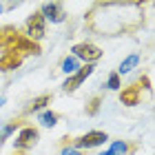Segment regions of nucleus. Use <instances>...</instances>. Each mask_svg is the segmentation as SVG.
Masks as SVG:
<instances>
[{
	"mask_svg": "<svg viewBox=\"0 0 155 155\" xmlns=\"http://www.w3.org/2000/svg\"><path fill=\"white\" fill-rule=\"evenodd\" d=\"M20 64V58L16 55V51H7L2 58H0V71H11V69H16Z\"/></svg>",
	"mask_w": 155,
	"mask_h": 155,
	"instance_id": "nucleus-9",
	"label": "nucleus"
},
{
	"mask_svg": "<svg viewBox=\"0 0 155 155\" xmlns=\"http://www.w3.org/2000/svg\"><path fill=\"white\" fill-rule=\"evenodd\" d=\"M38 120H40L42 126H49V129H51V126L58 124V113H53V111H45V113H40Z\"/></svg>",
	"mask_w": 155,
	"mask_h": 155,
	"instance_id": "nucleus-12",
	"label": "nucleus"
},
{
	"mask_svg": "<svg viewBox=\"0 0 155 155\" xmlns=\"http://www.w3.org/2000/svg\"><path fill=\"white\" fill-rule=\"evenodd\" d=\"M40 16L45 20H51V22L60 25V22H64L67 11H64V5L62 2H45L40 7Z\"/></svg>",
	"mask_w": 155,
	"mask_h": 155,
	"instance_id": "nucleus-3",
	"label": "nucleus"
},
{
	"mask_svg": "<svg viewBox=\"0 0 155 155\" xmlns=\"http://www.w3.org/2000/svg\"><path fill=\"white\" fill-rule=\"evenodd\" d=\"M107 87H109L111 91H120V89H122V82H120V75H117V73H111V75H109Z\"/></svg>",
	"mask_w": 155,
	"mask_h": 155,
	"instance_id": "nucleus-14",
	"label": "nucleus"
},
{
	"mask_svg": "<svg viewBox=\"0 0 155 155\" xmlns=\"http://www.w3.org/2000/svg\"><path fill=\"white\" fill-rule=\"evenodd\" d=\"M36 142H38V131L33 129V126H25V129L18 133L16 142H13V149L16 151H29L31 146H36Z\"/></svg>",
	"mask_w": 155,
	"mask_h": 155,
	"instance_id": "nucleus-6",
	"label": "nucleus"
},
{
	"mask_svg": "<svg viewBox=\"0 0 155 155\" xmlns=\"http://www.w3.org/2000/svg\"><path fill=\"white\" fill-rule=\"evenodd\" d=\"M100 155H113V153H111V151H104V153H100Z\"/></svg>",
	"mask_w": 155,
	"mask_h": 155,
	"instance_id": "nucleus-17",
	"label": "nucleus"
},
{
	"mask_svg": "<svg viewBox=\"0 0 155 155\" xmlns=\"http://www.w3.org/2000/svg\"><path fill=\"white\" fill-rule=\"evenodd\" d=\"M140 64V53H131L129 58H124L122 62H120V67H117V75H126V73H131L133 69H135Z\"/></svg>",
	"mask_w": 155,
	"mask_h": 155,
	"instance_id": "nucleus-7",
	"label": "nucleus"
},
{
	"mask_svg": "<svg viewBox=\"0 0 155 155\" xmlns=\"http://www.w3.org/2000/svg\"><path fill=\"white\" fill-rule=\"evenodd\" d=\"M97 109H100V97H93L91 104H89V109H87V113H89V115H95Z\"/></svg>",
	"mask_w": 155,
	"mask_h": 155,
	"instance_id": "nucleus-15",
	"label": "nucleus"
},
{
	"mask_svg": "<svg viewBox=\"0 0 155 155\" xmlns=\"http://www.w3.org/2000/svg\"><path fill=\"white\" fill-rule=\"evenodd\" d=\"M120 100H122V104H126V107L137 104V100H140V89L137 87H126V89H122Z\"/></svg>",
	"mask_w": 155,
	"mask_h": 155,
	"instance_id": "nucleus-10",
	"label": "nucleus"
},
{
	"mask_svg": "<svg viewBox=\"0 0 155 155\" xmlns=\"http://www.w3.org/2000/svg\"><path fill=\"white\" fill-rule=\"evenodd\" d=\"M78 69H80V60H75L73 55H67L64 60H62V71L69 73V75H73Z\"/></svg>",
	"mask_w": 155,
	"mask_h": 155,
	"instance_id": "nucleus-11",
	"label": "nucleus"
},
{
	"mask_svg": "<svg viewBox=\"0 0 155 155\" xmlns=\"http://www.w3.org/2000/svg\"><path fill=\"white\" fill-rule=\"evenodd\" d=\"M2 140H5V137H2V133H0V144H2Z\"/></svg>",
	"mask_w": 155,
	"mask_h": 155,
	"instance_id": "nucleus-18",
	"label": "nucleus"
},
{
	"mask_svg": "<svg viewBox=\"0 0 155 155\" xmlns=\"http://www.w3.org/2000/svg\"><path fill=\"white\" fill-rule=\"evenodd\" d=\"M93 69H95L93 64H84V67H80L73 75H69V80L62 84V89H64L67 93H73V91H75L78 87H82V82L87 80L91 73H93Z\"/></svg>",
	"mask_w": 155,
	"mask_h": 155,
	"instance_id": "nucleus-5",
	"label": "nucleus"
},
{
	"mask_svg": "<svg viewBox=\"0 0 155 155\" xmlns=\"http://www.w3.org/2000/svg\"><path fill=\"white\" fill-rule=\"evenodd\" d=\"M60 155H82L80 151H78V149H71V146H69V149H62V153Z\"/></svg>",
	"mask_w": 155,
	"mask_h": 155,
	"instance_id": "nucleus-16",
	"label": "nucleus"
},
{
	"mask_svg": "<svg viewBox=\"0 0 155 155\" xmlns=\"http://www.w3.org/2000/svg\"><path fill=\"white\" fill-rule=\"evenodd\" d=\"M109 140V135L107 133H102V131H89V133H84L82 137H78L75 140V149L80 151V149H95V146H100V144H104Z\"/></svg>",
	"mask_w": 155,
	"mask_h": 155,
	"instance_id": "nucleus-4",
	"label": "nucleus"
},
{
	"mask_svg": "<svg viewBox=\"0 0 155 155\" xmlns=\"http://www.w3.org/2000/svg\"><path fill=\"white\" fill-rule=\"evenodd\" d=\"M49 102H51V95H49V93H42V95L33 97V100L29 102V107L25 109V113H27V115H29V113H38V111H42Z\"/></svg>",
	"mask_w": 155,
	"mask_h": 155,
	"instance_id": "nucleus-8",
	"label": "nucleus"
},
{
	"mask_svg": "<svg viewBox=\"0 0 155 155\" xmlns=\"http://www.w3.org/2000/svg\"><path fill=\"white\" fill-rule=\"evenodd\" d=\"M73 58L75 60H84L87 64H93L95 60L102 58V49L97 45H91V42H80V45H73Z\"/></svg>",
	"mask_w": 155,
	"mask_h": 155,
	"instance_id": "nucleus-2",
	"label": "nucleus"
},
{
	"mask_svg": "<svg viewBox=\"0 0 155 155\" xmlns=\"http://www.w3.org/2000/svg\"><path fill=\"white\" fill-rule=\"evenodd\" d=\"M25 36H27L29 42H33V45H36L38 40L45 38V18L40 16V11L31 13V16L27 18V22H25Z\"/></svg>",
	"mask_w": 155,
	"mask_h": 155,
	"instance_id": "nucleus-1",
	"label": "nucleus"
},
{
	"mask_svg": "<svg viewBox=\"0 0 155 155\" xmlns=\"http://www.w3.org/2000/svg\"><path fill=\"white\" fill-rule=\"evenodd\" d=\"M133 149H135V146H126V142H113L109 151L113 153V155H129Z\"/></svg>",
	"mask_w": 155,
	"mask_h": 155,
	"instance_id": "nucleus-13",
	"label": "nucleus"
}]
</instances>
